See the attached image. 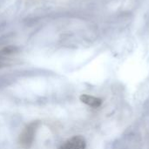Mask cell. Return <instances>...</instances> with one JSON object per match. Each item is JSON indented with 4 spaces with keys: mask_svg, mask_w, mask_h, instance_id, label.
Masks as SVG:
<instances>
[{
    "mask_svg": "<svg viewBox=\"0 0 149 149\" xmlns=\"http://www.w3.org/2000/svg\"><path fill=\"white\" fill-rule=\"evenodd\" d=\"M38 127H39V121L38 120L32 121L27 127H25L24 131L21 133L18 140L19 144L23 148L29 149L32 146Z\"/></svg>",
    "mask_w": 149,
    "mask_h": 149,
    "instance_id": "6da1fadb",
    "label": "cell"
},
{
    "mask_svg": "<svg viewBox=\"0 0 149 149\" xmlns=\"http://www.w3.org/2000/svg\"><path fill=\"white\" fill-rule=\"evenodd\" d=\"M86 141L81 135H76L65 141L58 149H86Z\"/></svg>",
    "mask_w": 149,
    "mask_h": 149,
    "instance_id": "7a4b0ae2",
    "label": "cell"
},
{
    "mask_svg": "<svg viewBox=\"0 0 149 149\" xmlns=\"http://www.w3.org/2000/svg\"><path fill=\"white\" fill-rule=\"evenodd\" d=\"M79 100L82 103L91 107H100L102 105V100L92 95H88V94H82L79 97Z\"/></svg>",
    "mask_w": 149,
    "mask_h": 149,
    "instance_id": "3957f363",
    "label": "cell"
}]
</instances>
